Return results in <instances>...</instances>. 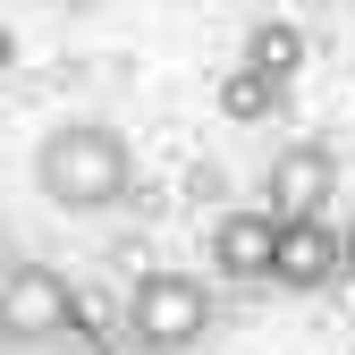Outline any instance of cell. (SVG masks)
I'll return each mask as SVG.
<instances>
[{
  "label": "cell",
  "instance_id": "obj_4",
  "mask_svg": "<svg viewBox=\"0 0 355 355\" xmlns=\"http://www.w3.org/2000/svg\"><path fill=\"white\" fill-rule=\"evenodd\" d=\"M338 195V153L322 136H296L271 153V169H262V203H271L279 220H322Z\"/></svg>",
  "mask_w": 355,
  "mask_h": 355
},
{
  "label": "cell",
  "instance_id": "obj_8",
  "mask_svg": "<svg viewBox=\"0 0 355 355\" xmlns=\"http://www.w3.org/2000/svg\"><path fill=\"white\" fill-rule=\"evenodd\" d=\"M279 94H288V85H271L254 60H237L229 76H220V110H229V119H271V110H279Z\"/></svg>",
  "mask_w": 355,
  "mask_h": 355
},
{
  "label": "cell",
  "instance_id": "obj_1",
  "mask_svg": "<svg viewBox=\"0 0 355 355\" xmlns=\"http://www.w3.org/2000/svg\"><path fill=\"white\" fill-rule=\"evenodd\" d=\"M127 187H136V153L110 119H60L51 136L34 144V195L85 220V211H119Z\"/></svg>",
  "mask_w": 355,
  "mask_h": 355
},
{
  "label": "cell",
  "instance_id": "obj_9",
  "mask_svg": "<svg viewBox=\"0 0 355 355\" xmlns=\"http://www.w3.org/2000/svg\"><path fill=\"white\" fill-rule=\"evenodd\" d=\"M0 355H110V338H94V322H76V330H42V338H9Z\"/></svg>",
  "mask_w": 355,
  "mask_h": 355
},
{
  "label": "cell",
  "instance_id": "obj_6",
  "mask_svg": "<svg viewBox=\"0 0 355 355\" xmlns=\"http://www.w3.org/2000/svg\"><path fill=\"white\" fill-rule=\"evenodd\" d=\"M338 271H347V237L330 229V220H288V229H279V288L313 296Z\"/></svg>",
  "mask_w": 355,
  "mask_h": 355
},
{
  "label": "cell",
  "instance_id": "obj_10",
  "mask_svg": "<svg viewBox=\"0 0 355 355\" xmlns=\"http://www.w3.org/2000/svg\"><path fill=\"white\" fill-rule=\"evenodd\" d=\"M347 271H355V211H347Z\"/></svg>",
  "mask_w": 355,
  "mask_h": 355
},
{
  "label": "cell",
  "instance_id": "obj_5",
  "mask_svg": "<svg viewBox=\"0 0 355 355\" xmlns=\"http://www.w3.org/2000/svg\"><path fill=\"white\" fill-rule=\"evenodd\" d=\"M279 229L288 220L271 203H237L211 220V271L220 279H279Z\"/></svg>",
  "mask_w": 355,
  "mask_h": 355
},
{
  "label": "cell",
  "instance_id": "obj_3",
  "mask_svg": "<svg viewBox=\"0 0 355 355\" xmlns=\"http://www.w3.org/2000/svg\"><path fill=\"white\" fill-rule=\"evenodd\" d=\"M85 296L68 288V271H51L42 254H17L9 279H0V330L9 338H42V330H76Z\"/></svg>",
  "mask_w": 355,
  "mask_h": 355
},
{
  "label": "cell",
  "instance_id": "obj_7",
  "mask_svg": "<svg viewBox=\"0 0 355 355\" xmlns=\"http://www.w3.org/2000/svg\"><path fill=\"white\" fill-rule=\"evenodd\" d=\"M245 60L271 76V85H296V68H304V26H288V17H262V26L245 34Z\"/></svg>",
  "mask_w": 355,
  "mask_h": 355
},
{
  "label": "cell",
  "instance_id": "obj_2",
  "mask_svg": "<svg viewBox=\"0 0 355 355\" xmlns=\"http://www.w3.org/2000/svg\"><path fill=\"white\" fill-rule=\"evenodd\" d=\"M119 322H127V347L144 355H195L211 338V288L195 271H136Z\"/></svg>",
  "mask_w": 355,
  "mask_h": 355
}]
</instances>
